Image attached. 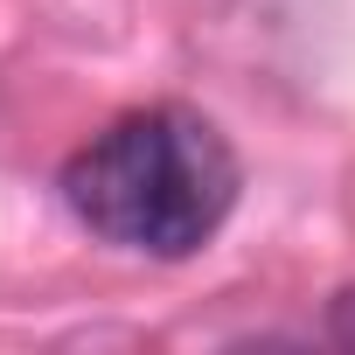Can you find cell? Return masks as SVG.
Wrapping results in <instances>:
<instances>
[{
    "mask_svg": "<svg viewBox=\"0 0 355 355\" xmlns=\"http://www.w3.org/2000/svg\"><path fill=\"white\" fill-rule=\"evenodd\" d=\"M63 196L77 223L119 251L189 258L237 209V153L209 119L182 105H146L112 119L63 167Z\"/></svg>",
    "mask_w": 355,
    "mask_h": 355,
    "instance_id": "6da1fadb",
    "label": "cell"
},
{
    "mask_svg": "<svg viewBox=\"0 0 355 355\" xmlns=\"http://www.w3.org/2000/svg\"><path fill=\"white\" fill-rule=\"evenodd\" d=\"M327 341H341V348H355V286L334 300V313H327Z\"/></svg>",
    "mask_w": 355,
    "mask_h": 355,
    "instance_id": "7a4b0ae2",
    "label": "cell"
}]
</instances>
